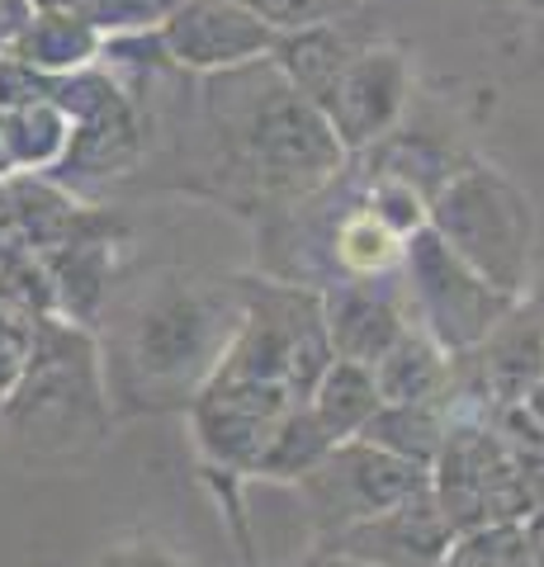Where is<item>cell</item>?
Wrapping results in <instances>:
<instances>
[{"label": "cell", "instance_id": "6da1fadb", "mask_svg": "<svg viewBox=\"0 0 544 567\" xmlns=\"http://www.w3.org/2000/svg\"><path fill=\"white\" fill-rule=\"evenodd\" d=\"M341 256L356 270H379V265H389L398 256V241L379 218H356L341 227Z\"/></svg>", "mask_w": 544, "mask_h": 567}, {"label": "cell", "instance_id": "7a4b0ae2", "mask_svg": "<svg viewBox=\"0 0 544 567\" xmlns=\"http://www.w3.org/2000/svg\"><path fill=\"white\" fill-rule=\"evenodd\" d=\"M104 567H171V563L156 558V554H114Z\"/></svg>", "mask_w": 544, "mask_h": 567}]
</instances>
